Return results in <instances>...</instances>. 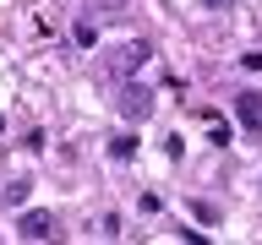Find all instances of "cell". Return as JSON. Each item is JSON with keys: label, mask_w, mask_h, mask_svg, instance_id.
I'll use <instances>...</instances> for the list:
<instances>
[{"label": "cell", "mask_w": 262, "mask_h": 245, "mask_svg": "<svg viewBox=\"0 0 262 245\" xmlns=\"http://www.w3.org/2000/svg\"><path fill=\"white\" fill-rule=\"evenodd\" d=\"M22 234H28V240H49V234H55V212H44V207H33V212H22Z\"/></svg>", "instance_id": "cell-1"}, {"label": "cell", "mask_w": 262, "mask_h": 245, "mask_svg": "<svg viewBox=\"0 0 262 245\" xmlns=\"http://www.w3.org/2000/svg\"><path fill=\"white\" fill-rule=\"evenodd\" d=\"M235 109H241L246 131H257V126H262V93H241V98H235Z\"/></svg>", "instance_id": "cell-2"}, {"label": "cell", "mask_w": 262, "mask_h": 245, "mask_svg": "<svg viewBox=\"0 0 262 245\" xmlns=\"http://www.w3.org/2000/svg\"><path fill=\"white\" fill-rule=\"evenodd\" d=\"M147 60V44L137 38V44H126V49H115V71H137V65Z\"/></svg>", "instance_id": "cell-3"}, {"label": "cell", "mask_w": 262, "mask_h": 245, "mask_svg": "<svg viewBox=\"0 0 262 245\" xmlns=\"http://www.w3.org/2000/svg\"><path fill=\"white\" fill-rule=\"evenodd\" d=\"M120 109H126V114H147V87L126 82V93H120Z\"/></svg>", "instance_id": "cell-4"}, {"label": "cell", "mask_w": 262, "mask_h": 245, "mask_svg": "<svg viewBox=\"0 0 262 245\" xmlns=\"http://www.w3.org/2000/svg\"><path fill=\"white\" fill-rule=\"evenodd\" d=\"M110 153H115V158H131V153H137V136H115Z\"/></svg>", "instance_id": "cell-5"}, {"label": "cell", "mask_w": 262, "mask_h": 245, "mask_svg": "<svg viewBox=\"0 0 262 245\" xmlns=\"http://www.w3.org/2000/svg\"><path fill=\"white\" fill-rule=\"evenodd\" d=\"M71 38H77V44L88 49V44H93V38H98V33H93V22H77V33H71Z\"/></svg>", "instance_id": "cell-6"}, {"label": "cell", "mask_w": 262, "mask_h": 245, "mask_svg": "<svg viewBox=\"0 0 262 245\" xmlns=\"http://www.w3.org/2000/svg\"><path fill=\"white\" fill-rule=\"evenodd\" d=\"M120 6H126V0H98V11H120Z\"/></svg>", "instance_id": "cell-7"}, {"label": "cell", "mask_w": 262, "mask_h": 245, "mask_svg": "<svg viewBox=\"0 0 262 245\" xmlns=\"http://www.w3.org/2000/svg\"><path fill=\"white\" fill-rule=\"evenodd\" d=\"M186 245H208V240H202V234H186Z\"/></svg>", "instance_id": "cell-8"}, {"label": "cell", "mask_w": 262, "mask_h": 245, "mask_svg": "<svg viewBox=\"0 0 262 245\" xmlns=\"http://www.w3.org/2000/svg\"><path fill=\"white\" fill-rule=\"evenodd\" d=\"M202 6H229V0H202Z\"/></svg>", "instance_id": "cell-9"}, {"label": "cell", "mask_w": 262, "mask_h": 245, "mask_svg": "<svg viewBox=\"0 0 262 245\" xmlns=\"http://www.w3.org/2000/svg\"><path fill=\"white\" fill-rule=\"evenodd\" d=\"M0 126H6V120H0Z\"/></svg>", "instance_id": "cell-10"}]
</instances>
